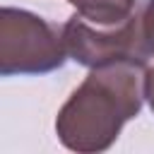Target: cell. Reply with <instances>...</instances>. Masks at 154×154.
I'll list each match as a JSON object with an SVG mask.
<instances>
[{"instance_id":"obj_3","label":"cell","mask_w":154,"mask_h":154,"mask_svg":"<svg viewBox=\"0 0 154 154\" xmlns=\"http://www.w3.org/2000/svg\"><path fill=\"white\" fill-rule=\"evenodd\" d=\"M63 41L67 48V58H72L75 63L89 70L111 63H125V60L142 63L140 46H137L135 12L125 22L111 26H101L75 14L63 24Z\"/></svg>"},{"instance_id":"obj_5","label":"cell","mask_w":154,"mask_h":154,"mask_svg":"<svg viewBox=\"0 0 154 154\" xmlns=\"http://www.w3.org/2000/svg\"><path fill=\"white\" fill-rule=\"evenodd\" d=\"M135 24L140 58L142 63H147L149 58H154V0H142L135 7Z\"/></svg>"},{"instance_id":"obj_1","label":"cell","mask_w":154,"mask_h":154,"mask_svg":"<svg viewBox=\"0 0 154 154\" xmlns=\"http://www.w3.org/2000/svg\"><path fill=\"white\" fill-rule=\"evenodd\" d=\"M144 101V65L111 63L91 67L55 116V135L77 154L106 152Z\"/></svg>"},{"instance_id":"obj_2","label":"cell","mask_w":154,"mask_h":154,"mask_svg":"<svg viewBox=\"0 0 154 154\" xmlns=\"http://www.w3.org/2000/svg\"><path fill=\"white\" fill-rule=\"evenodd\" d=\"M67 60L63 26L19 10H0V75H46L60 70Z\"/></svg>"},{"instance_id":"obj_6","label":"cell","mask_w":154,"mask_h":154,"mask_svg":"<svg viewBox=\"0 0 154 154\" xmlns=\"http://www.w3.org/2000/svg\"><path fill=\"white\" fill-rule=\"evenodd\" d=\"M144 101L154 113V58L144 63Z\"/></svg>"},{"instance_id":"obj_4","label":"cell","mask_w":154,"mask_h":154,"mask_svg":"<svg viewBox=\"0 0 154 154\" xmlns=\"http://www.w3.org/2000/svg\"><path fill=\"white\" fill-rule=\"evenodd\" d=\"M67 2L77 10L79 17L101 26L125 22L137 7V0H67Z\"/></svg>"}]
</instances>
